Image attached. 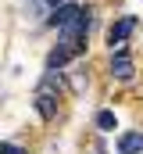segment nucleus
I'll use <instances>...</instances> for the list:
<instances>
[{"label":"nucleus","instance_id":"6e6552de","mask_svg":"<svg viewBox=\"0 0 143 154\" xmlns=\"http://www.w3.org/2000/svg\"><path fill=\"white\" fill-rule=\"evenodd\" d=\"M36 111H39L43 118H54L57 115V104H54L50 97H36Z\"/></svg>","mask_w":143,"mask_h":154},{"label":"nucleus","instance_id":"423d86ee","mask_svg":"<svg viewBox=\"0 0 143 154\" xmlns=\"http://www.w3.org/2000/svg\"><path fill=\"white\" fill-rule=\"evenodd\" d=\"M132 29H136V18H129V14H125V18H118V22L111 25V32H107V43H111V47H114V43H125Z\"/></svg>","mask_w":143,"mask_h":154},{"label":"nucleus","instance_id":"39448f33","mask_svg":"<svg viewBox=\"0 0 143 154\" xmlns=\"http://www.w3.org/2000/svg\"><path fill=\"white\" fill-rule=\"evenodd\" d=\"M65 90V79H61V72H47V75L39 79V86H36V93L39 97H57Z\"/></svg>","mask_w":143,"mask_h":154},{"label":"nucleus","instance_id":"7ed1b4c3","mask_svg":"<svg viewBox=\"0 0 143 154\" xmlns=\"http://www.w3.org/2000/svg\"><path fill=\"white\" fill-rule=\"evenodd\" d=\"M82 11H86V7H82L79 0H68V4H61V7L50 11V25H54V29H65L68 22H75V18L82 14Z\"/></svg>","mask_w":143,"mask_h":154},{"label":"nucleus","instance_id":"20e7f679","mask_svg":"<svg viewBox=\"0 0 143 154\" xmlns=\"http://www.w3.org/2000/svg\"><path fill=\"white\" fill-rule=\"evenodd\" d=\"M111 75H114V79H122V82H129V79L136 75V68H132V57H129V54H114V57H111Z\"/></svg>","mask_w":143,"mask_h":154},{"label":"nucleus","instance_id":"f257e3e1","mask_svg":"<svg viewBox=\"0 0 143 154\" xmlns=\"http://www.w3.org/2000/svg\"><path fill=\"white\" fill-rule=\"evenodd\" d=\"M86 29H90V11H82L75 22H68L65 29H57L61 43H72V47H86Z\"/></svg>","mask_w":143,"mask_h":154},{"label":"nucleus","instance_id":"9d476101","mask_svg":"<svg viewBox=\"0 0 143 154\" xmlns=\"http://www.w3.org/2000/svg\"><path fill=\"white\" fill-rule=\"evenodd\" d=\"M0 154H25V147H18V143H0Z\"/></svg>","mask_w":143,"mask_h":154},{"label":"nucleus","instance_id":"f03ea898","mask_svg":"<svg viewBox=\"0 0 143 154\" xmlns=\"http://www.w3.org/2000/svg\"><path fill=\"white\" fill-rule=\"evenodd\" d=\"M86 47H72V43H57L50 54H47V72H61L65 65H68L72 57H79Z\"/></svg>","mask_w":143,"mask_h":154},{"label":"nucleus","instance_id":"0eeeda50","mask_svg":"<svg viewBox=\"0 0 143 154\" xmlns=\"http://www.w3.org/2000/svg\"><path fill=\"white\" fill-rule=\"evenodd\" d=\"M143 147V133H125L118 140V154H136Z\"/></svg>","mask_w":143,"mask_h":154},{"label":"nucleus","instance_id":"9b49d317","mask_svg":"<svg viewBox=\"0 0 143 154\" xmlns=\"http://www.w3.org/2000/svg\"><path fill=\"white\" fill-rule=\"evenodd\" d=\"M61 4H68V0H43L39 7H61Z\"/></svg>","mask_w":143,"mask_h":154},{"label":"nucleus","instance_id":"1a4fd4ad","mask_svg":"<svg viewBox=\"0 0 143 154\" xmlns=\"http://www.w3.org/2000/svg\"><path fill=\"white\" fill-rule=\"evenodd\" d=\"M114 125H118V118H114V111H100V115H97V129H104V133H111V129H114Z\"/></svg>","mask_w":143,"mask_h":154}]
</instances>
